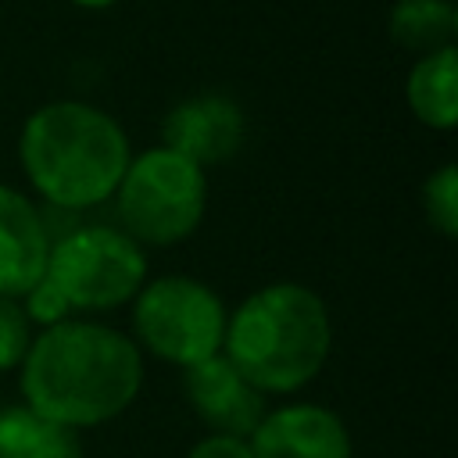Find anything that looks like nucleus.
<instances>
[{
  "instance_id": "f03ea898",
  "label": "nucleus",
  "mask_w": 458,
  "mask_h": 458,
  "mask_svg": "<svg viewBox=\"0 0 458 458\" xmlns=\"http://www.w3.org/2000/svg\"><path fill=\"white\" fill-rule=\"evenodd\" d=\"M125 129L82 100L36 107L18 136V161L36 193L61 211H89L114 197L129 165Z\"/></svg>"
},
{
  "instance_id": "9b49d317",
  "label": "nucleus",
  "mask_w": 458,
  "mask_h": 458,
  "mask_svg": "<svg viewBox=\"0 0 458 458\" xmlns=\"http://www.w3.org/2000/svg\"><path fill=\"white\" fill-rule=\"evenodd\" d=\"M404 93H408L411 114L422 125L447 132L458 122V50L444 47V50L422 54L408 72Z\"/></svg>"
},
{
  "instance_id": "20e7f679",
  "label": "nucleus",
  "mask_w": 458,
  "mask_h": 458,
  "mask_svg": "<svg viewBox=\"0 0 458 458\" xmlns=\"http://www.w3.org/2000/svg\"><path fill=\"white\" fill-rule=\"evenodd\" d=\"M122 229L143 247L182 243L204 218L208 179L204 168L168 147H150L129 157L125 175L114 190Z\"/></svg>"
},
{
  "instance_id": "4468645a",
  "label": "nucleus",
  "mask_w": 458,
  "mask_h": 458,
  "mask_svg": "<svg viewBox=\"0 0 458 458\" xmlns=\"http://www.w3.org/2000/svg\"><path fill=\"white\" fill-rule=\"evenodd\" d=\"M422 211L444 240L458 236V168L451 161L429 172V179L422 182Z\"/></svg>"
},
{
  "instance_id": "dca6fc26",
  "label": "nucleus",
  "mask_w": 458,
  "mask_h": 458,
  "mask_svg": "<svg viewBox=\"0 0 458 458\" xmlns=\"http://www.w3.org/2000/svg\"><path fill=\"white\" fill-rule=\"evenodd\" d=\"M21 311H25L29 326L50 329V326H57V322H68L72 304H68V301H64V293H61V290L43 276L36 286H29V290L21 293Z\"/></svg>"
},
{
  "instance_id": "a211bd4d",
  "label": "nucleus",
  "mask_w": 458,
  "mask_h": 458,
  "mask_svg": "<svg viewBox=\"0 0 458 458\" xmlns=\"http://www.w3.org/2000/svg\"><path fill=\"white\" fill-rule=\"evenodd\" d=\"M75 7H86V11H104V7H114L118 0H72Z\"/></svg>"
},
{
  "instance_id": "f8f14e48",
  "label": "nucleus",
  "mask_w": 458,
  "mask_h": 458,
  "mask_svg": "<svg viewBox=\"0 0 458 458\" xmlns=\"http://www.w3.org/2000/svg\"><path fill=\"white\" fill-rule=\"evenodd\" d=\"M0 458H82V444L75 429L11 404L0 408Z\"/></svg>"
},
{
  "instance_id": "0eeeda50",
  "label": "nucleus",
  "mask_w": 458,
  "mask_h": 458,
  "mask_svg": "<svg viewBox=\"0 0 458 458\" xmlns=\"http://www.w3.org/2000/svg\"><path fill=\"white\" fill-rule=\"evenodd\" d=\"M243 136H247V114L225 93L186 97L161 122V147L182 154L197 168L236 157L243 147Z\"/></svg>"
},
{
  "instance_id": "7ed1b4c3",
  "label": "nucleus",
  "mask_w": 458,
  "mask_h": 458,
  "mask_svg": "<svg viewBox=\"0 0 458 458\" xmlns=\"http://www.w3.org/2000/svg\"><path fill=\"white\" fill-rule=\"evenodd\" d=\"M333 344L322 297L301 283H268L243 297L225 318L222 354L261 394H293L308 386Z\"/></svg>"
},
{
  "instance_id": "2eb2a0df",
  "label": "nucleus",
  "mask_w": 458,
  "mask_h": 458,
  "mask_svg": "<svg viewBox=\"0 0 458 458\" xmlns=\"http://www.w3.org/2000/svg\"><path fill=\"white\" fill-rule=\"evenodd\" d=\"M29 344H32V333L21 304L11 297H0V372L18 369Z\"/></svg>"
},
{
  "instance_id": "6e6552de",
  "label": "nucleus",
  "mask_w": 458,
  "mask_h": 458,
  "mask_svg": "<svg viewBox=\"0 0 458 458\" xmlns=\"http://www.w3.org/2000/svg\"><path fill=\"white\" fill-rule=\"evenodd\" d=\"M182 394L197 419L218 437L247 440L265 415V394L254 390L222 351L182 369Z\"/></svg>"
},
{
  "instance_id": "1a4fd4ad",
  "label": "nucleus",
  "mask_w": 458,
  "mask_h": 458,
  "mask_svg": "<svg viewBox=\"0 0 458 458\" xmlns=\"http://www.w3.org/2000/svg\"><path fill=\"white\" fill-rule=\"evenodd\" d=\"M254 458H351V433L326 404H283L261 415L247 437Z\"/></svg>"
},
{
  "instance_id": "ddd939ff",
  "label": "nucleus",
  "mask_w": 458,
  "mask_h": 458,
  "mask_svg": "<svg viewBox=\"0 0 458 458\" xmlns=\"http://www.w3.org/2000/svg\"><path fill=\"white\" fill-rule=\"evenodd\" d=\"M386 32L401 50H411L419 57L454 47L458 7L451 0H397L390 7Z\"/></svg>"
},
{
  "instance_id": "f3484780",
  "label": "nucleus",
  "mask_w": 458,
  "mask_h": 458,
  "mask_svg": "<svg viewBox=\"0 0 458 458\" xmlns=\"http://www.w3.org/2000/svg\"><path fill=\"white\" fill-rule=\"evenodd\" d=\"M186 458H254V454H250L247 440H240V437H218V433H211V437L197 440V444L190 447V454H186Z\"/></svg>"
},
{
  "instance_id": "f257e3e1",
  "label": "nucleus",
  "mask_w": 458,
  "mask_h": 458,
  "mask_svg": "<svg viewBox=\"0 0 458 458\" xmlns=\"http://www.w3.org/2000/svg\"><path fill=\"white\" fill-rule=\"evenodd\" d=\"M18 369L25 404L75 433L118 419L143 386L136 340L104 322L68 318L39 329Z\"/></svg>"
},
{
  "instance_id": "39448f33",
  "label": "nucleus",
  "mask_w": 458,
  "mask_h": 458,
  "mask_svg": "<svg viewBox=\"0 0 458 458\" xmlns=\"http://www.w3.org/2000/svg\"><path fill=\"white\" fill-rule=\"evenodd\" d=\"M72 308L111 311L140 293L147 283L143 247L118 225L82 222L57 243H50L43 272Z\"/></svg>"
},
{
  "instance_id": "9d476101",
  "label": "nucleus",
  "mask_w": 458,
  "mask_h": 458,
  "mask_svg": "<svg viewBox=\"0 0 458 458\" xmlns=\"http://www.w3.org/2000/svg\"><path fill=\"white\" fill-rule=\"evenodd\" d=\"M50 240L43 233L39 208L0 182V297L18 301L47 272Z\"/></svg>"
},
{
  "instance_id": "423d86ee",
  "label": "nucleus",
  "mask_w": 458,
  "mask_h": 458,
  "mask_svg": "<svg viewBox=\"0 0 458 458\" xmlns=\"http://www.w3.org/2000/svg\"><path fill=\"white\" fill-rule=\"evenodd\" d=\"M222 297L193 276H161L132 297L136 340L161 361L190 369L222 351L225 336Z\"/></svg>"
}]
</instances>
